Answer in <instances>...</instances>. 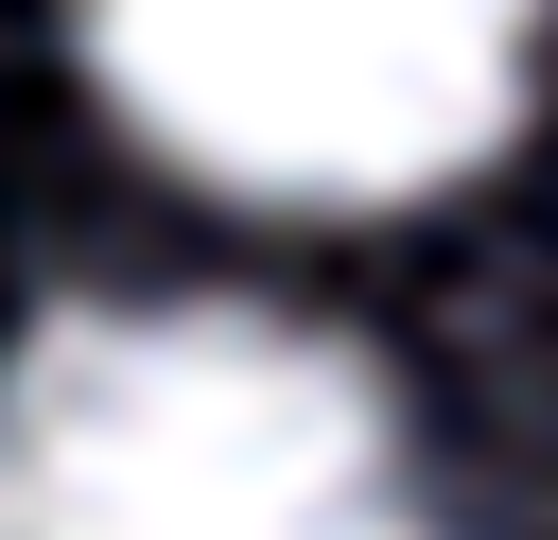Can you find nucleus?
Returning <instances> with one entry per match:
<instances>
[{"label": "nucleus", "mask_w": 558, "mask_h": 540, "mask_svg": "<svg viewBox=\"0 0 558 540\" xmlns=\"http://www.w3.org/2000/svg\"><path fill=\"white\" fill-rule=\"evenodd\" d=\"M87 87L244 209H418L523 139L541 0H70Z\"/></svg>", "instance_id": "2"}, {"label": "nucleus", "mask_w": 558, "mask_h": 540, "mask_svg": "<svg viewBox=\"0 0 558 540\" xmlns=\"http://www.w3.org/2000/svg\"><path fill=\"white\" fill-rule=\"evenodd\" d=\"M0 540H436V505L331 331L105 296L0 366Z\"/></svg>", "instance_id": "1"}]
</instances>
